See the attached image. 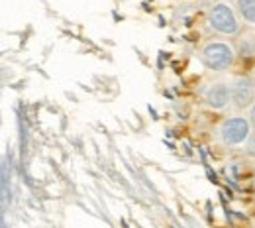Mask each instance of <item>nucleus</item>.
Returning <instances> with one entry per match:
<instances>
[{
    "mask_svg": "<svg viewBox=\"0 0 255 228\" xmlns=\"http://www.w3.org/2000/svg\"><path fill=\"white\" fill-rule=\"evenodd\" d=\"M252 134L254 126L246 112H230L214 126L212 138L218 146L228 150H246Z\"/></svg>",
    "mask_w": 255,
    "mask_h": 228,
    "instance_id": "1",
    "label": "nucleus"
},
{
    "mask_svg": "<svg viewBox=\"0 0 255 228\" xmlns=\"http://www.w3.org/2000/svg\"><path fill=\"white\" fill-rule=\"evenodd\" d=\"M206 28L218 37H228V39H236L242 30V18L234 6V2L230 0H216L208 6L206 10Z\"/></svg>",
    "mask_w": 255,
    "mask_h": 228,
    "instance_id": "2",
    "label": "nucleus"
},
{
    "mask_svg": "<svg viewBox=\"0 0 255 228\" xmlns=\"http://www.w3.org/2000/svg\"><path fill=\"white\" fill-rule=\"evenodd\" d=\"M198 57H200L202 65L206 67L208 71L224 73V71H230L232 67L236 65L238 51H236L234 39L212 35V37L202 41V45L198 49Z\"/></svg>",
    "mask_w": 255,
    "mask_h": 228,
    "instance_id": "3",
    "label": "nucleus"
},
{
    "mask_svg": "<svg viewBox=\"0 0 255 228\" xmlns=\"http://www.w3.org/2000/svg\"><path fill=\"white\" fill-rule=\"evenodd\" d=\"M232 112H246L255 100V79L246 73H236L228 77Z\"/></svg>",
    "mask_w": 255,
    "mask_h": 228,
    "instance_id": "4",
    "label": "nucleus"
},
{
    "mask_svg": "<svg viewBox=\"0 0 255 228\" xmlns=\"http://www.w3.org/2000/svg\"><path fill=\"white\" fill-rule=\"evenodd\" d=\"M202 102L214 110V112H228L232 110V97H230V85L228 77H218L202 85L200 89Z\"/></svg>",
    "mask_w": 255,
    "mask_h": 228,
    "instance_id": "5",
    "label": "nucleus"
},
{
    "mask_svg": "<svg viewBox=\"0 0 255 228\" xmlns=\"http://www.w3.org/2000/svg\"><path fill=\"white\" fill-rule=\"evenodd\" d=\"M238 57L242 59H255V30L254 28H246L242 33L234 39Z\"/></svg>",
    "mask_w": 255,
    "mask_h": 228,
    "instance_id": "6",
    "label": "nucleus"
},
{
    "mask_svg": "<svg viewBox=\"0 0 255 228\" xmlns=\"http://www.w3.org/2000/svg\"><path fill=\"white\" fill-rule=\"evenodd\" d=\"M232 2L242 18V24L246 28L255 30V0H232Z\"/></svg>",
    "mask_w": 255,
    "mask_h": 228,
    "instance_id": "7",
    "label": "nucleus"
},
{
    "mask_svg": "<svg viewBox=\"0 0 255 228\" xmlns=\"http://www.w3.org/2000/svg\"><path fill=\"white\" fill-rule=\"evenodd\" d=\"M246 114H248V118H250V122H252V126H254L255 130V100L250 104V108L246 110Z\"/></svg>",
    "mask_w": 255,
    "mask_h": 228,
    "instance_id": "8",
    "label": "nucleus"
},
{
    "mask_svg": "<svg viewBox=\"0 0 255 228\" xmlns=\"http://www.w3.org/2000/svg\"><path fill=\"white\" fill-rule=\"evenodd\" d=\"M246 152H250L252 156H255V130L252 134V138H250V142H248V146H246Z\"/></svg>",
    "mask_w": 255,
    "mask_h": 228,
    "instance_id": "9",
    "label": "nucleus"
},
{
    "mask_svg": "<svg viewBox=\"0 0 255 228\" xmlns=\"http://www.w3.org/2000/svg\"><path fill=\"white\" fill-rule=\"evenodd\" d=\"M252 77L255 79V65H254V69H252Z\"/></svg>",
    "mask_w": 255,
    "mask_h": 228,
    "instance_id": "10",
    "label": "nucleus"
}]
</instances>
